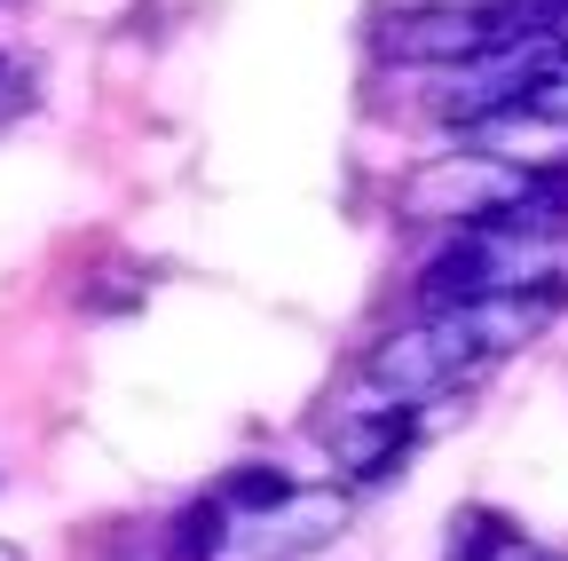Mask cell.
Listing matches in <instances>:
<instances>
[{"label": "cell", "instance_id": "obj_2", "mask_svg": "<svg viewBox=\"0 0 568 561\" xmlns=\"http://www.w3.org/2000/svg\"><path fill=\"white\" fill-rule=\"evenodd\" d=\"M466 372H481V348H474V332H466L458 309L387 332V340L372 348V364H364V380H372L387 403H403V411L426 403V395H443V388H458Z\"/></svg>", "mask_w": 568, "mask_h": 561}, {"label": "cell", "instance_id": "obj_3", "mask_svg": "<svg viewBox=\"0 0 568 561\" xmlns=\"http://www.w3.org/2000/svg\"><path fill=\"white\" fill-rule=\"evenodd\" d=\"M514 285V269H506V246L497 238H458L450 253H435L426 261V277H418V293H426V309H474V301H489V293H506Z\"/></svg>", "mask_w": 568, "mask_h": 561}, {"label": "cell", "instance_id": "obj_7", "mask_svg": "<svg viewBox=\"0 0 568 561\" xmlns=\"http://www.w3.org/2000/svg\"><path fill=\"white\" fill-rule=\"evenodd\" d=\"M293 490H301V482H284V467H237V474L222 482V507H237V514L261 522V514H276L284 499H293Z\"/></svg>", "mask_w": 568, "mask_h": 561}, {"label": "cell", "instance_id": "obj_6", "mask_svg": "<svg viewBox=\"0 0 568 561\" xmlns=\"http://www.w3.org/2000/svg\"><path fill=\"white\" fill-rule=\"evenodd\" d=\"M450 561H545L506 514H466V538H458V553Z\"/></svg>", "mask_w": 568, "mask_h": 561}, {"label": "cell", "instance_id": "obj_4", "mask_svg": "<svg viewBox=\"0 0 568 561\" xmlns=\"http://www.w3.org/2000/svg\"><path fill=\"white\" fill-rule=\"evenodd\" d=\"M339 522H347V499H339V490H293L276 514L253 522V553H261V561H301V553H316Z\"/></svg>", "mask_w": 568, "mask_h": 561}, {"label": "cell", "instance_id": "obj_10", "mask_svg": "<svg viewBox=\"0 0 568 561\" xmlns=\"http://www.w3.org/2000/svg\"><path fill=\"white\" fill-rule=\"evenodd\" d=\"M545 9H552V17H560V9H568V0H545Z\"/></svg>", "mask_w": 568, "mask_h": 561}, {"label": "cell", "instance_id": "obj_1", "mask_svg": "<svg viewBox=\"0 0 568 561\" xmlns=\"http://www.w3.org/2000/svg\"><path fill=\"white\" fill-rule=\"evenodd\" d=\"M529 32H552V9L545 0H443V9H403V17H387V32H379V48L395 56V63H481V56H497V48H514V40H529Z\"/></svg>", "mask_w": 568, "mask_h": 561}, {"label": "cell", "instance_id": "obj_8", "mask_svg": "<svg viewBox=\"0 0 568 561\" xmlns=\"http://www.w3.org/2000/svg\"><path fill=\"white\" fill-rule=\"evenodd\" d=\"M222 499H213V507H190L182 514V561H213V553H222Z\"/></svg>", "mask_w": 568, "mask_h": 561}, {"label": "cell", "instance_id": "obj_11", "mask_svg": "<svg viewBox=\"0 0 568 561\" xmlns=\"http://www.w3.org/2000/svg\"><path fill=\"white\" fill-rule=\"evenodd\" d=\"M545 561H568V553H545Z\"/></svg>", "mask_w": 568, "mask_h": 561}, {"label": "cell", "instance_id": "obj_9", "mask_svg": "<svg viewBox=\"0 0 568 561\" xmlns=\"http://www.w3.org/2000/svg\"><path fill=\"white\" fill-rule=\"evenodd\" d=\"M0 561H24V545H9V538H0Z\"/></svg>", "mask_w": 568, "mask_h": 561}, {"label": "cell", "instance_id": "obj_5", "mask_svg": "<svg viewBox=\"0 0 568 561\" xmlns=\"http://www.w3.org/2000/svg\"><path fill=\"white\" fill-rule=\"evenodd\" d=\"M403 451H410V411L403 403H379V411L339 419V467L355 482H387L403 467Z\"/></svg>", "mask_w": 568, "mask_h": 561}]
</instances>
